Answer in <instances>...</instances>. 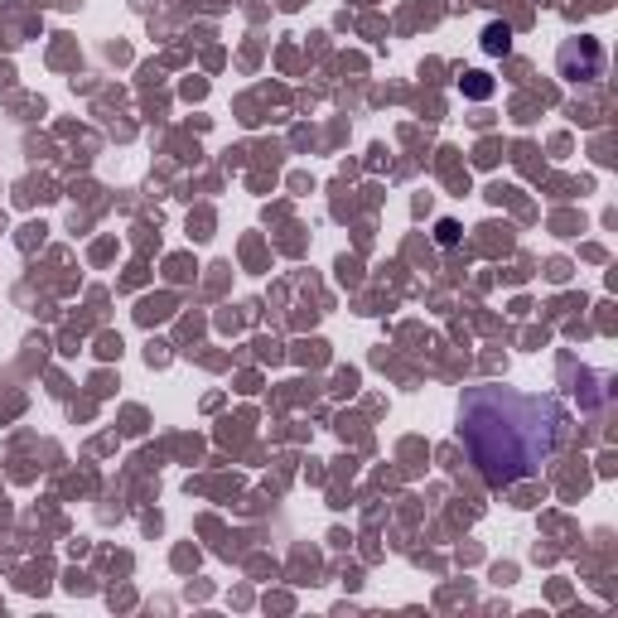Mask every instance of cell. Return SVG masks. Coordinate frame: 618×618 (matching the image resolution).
Returning a JSON list of instances; mask_svg holds the SVG:
<instances>
[{
	"label": "cell",
	"mask_w": 618,
	"mask_h": 618,
	"mask_svg": "<svg viewBox=\"0 0 618 618\" xmlns=\"http://www.w3.org/2000/svg\"><path fill=\"white\" fill-rule=\"evenodd\" d=\"M435 242H440V247H454V242H459V223H454V218H440V223H435Z\"/></svg>",
	"instance_id": "obj_4"
},
{
	"label": "cell",
	"mask_w": 618,
	"mask_h": 618,
	"mask_svg": "<svg viewBox=\"0 0 618 618\" xmlns=\"http://www.w3.org/2000/svg\"><path fill=\"white\" fill-rule=\"evenodd\" d=\"M507 49H512V29L493 20V25L483 29V54H507Z\"/></svg>",
	"instance_id": "obj_3"
},
{
	"label": "cell",
	"mask_w": 618,
	"mask_h": 618,
	"mask_svg": "<svg viewBox=\"0 0 618 618\" xmlns=\"http://www.w3.org/2000/svg\"><path fill=\"white\" fill-rule=\"evenodd\" d=\"M556 68H561L565 83H599L604 78V44L580 34V39H565L561 54H556Z\"/></svg>",
	"instance_id": "obj_2"
},
{
	"label": "cell",
	"mask_w": 618,
	"mask_h": 618,
	"mask_svg": "<svg viewBox=\"0 0 618 618\" xmlns=\"http://www.w3.org/2000/svg\"><path fill=\"white\" fill-rule=\"evenodd\" d=\"M464 92H469V97H488V92H493V83H488V78H483V73H469V78H464Z\"/></svg>",
	"instance_id": "obj_5"
},
{
	"label": "cell",
	"mask_w": 618,
	"mask_h": 618,
	"mask_svg": "<svg viewBox=\"0 0 618 618\" xmlns=\"http://www.w3.org/2000/svg\"><path fill=\"white\" fill-rule=\"evenodd\" d=\"M565 416L556 396H527L503 382H478L459 396V440L488 488L536 478L561 445Z\"/></svg>",
	"instance_id": "obj_1"
}]
</instances>
